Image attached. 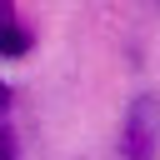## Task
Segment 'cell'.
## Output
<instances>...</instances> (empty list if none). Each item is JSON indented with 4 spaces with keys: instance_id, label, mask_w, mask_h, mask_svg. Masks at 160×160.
I'll return each instance as SVG.
<instances>
[{
    "instance_id": "277c9868",
    "label": "cell",
    "mask_w": 160,
    "mask_h": 160,
    "mask_svg": "<svg viewBox=\"0 0 160 160\" xmlns=\"http://www.w3.org/2000/svg\"><path fill=\"white\" fill-rule=\"evenodd\" d=\"M5 110H10V85L0 80V115H5Z\"/></svg>"
},
{
    "instance_id": "7a4b0ae2",
    "label": "cell",
    "mask_w": 160,
    "mask_h": 160,
    "mask_svg": "<svg viewBox=\"0 0 160 160\" xmlns=\"http://www.w3.org/2000/svg\"><path fill=\"white\" fill-rule=\"evenodd\" d=\"M25 50H30V30L15 25L10 0H0V55H25Z\"/></svg>"
},
{
    "instance_id": "6da1fadb",
    "label": "cell",
    "mask_w": 160,
    "mask_h": 160,
    "mask_svg": "<svg viewBox=\"0 0 160 160\" xmlns=\"http://www.w3.org/2000/svg\"><path fill=\"white\" fill-rule=\"evenodd\" d=\"M120 155L125 160H160V95H135L120 120Z\"/></svg>"
},
{
    "instance_id": "3957f363",
    "label": "cell",
    "mask_w": 160,
    "mask_h": 160,
    "mask_svg": "<svg viewBox=\"0 0 160 160\" xmlns=\"http://www.w3.org/2000/svg\"><path fill=\"white\" fill-rule=\"evenodd\" d=\"M0 160H15V150H10V135L0 130Z\"/></svg>"
}]
</instances>
